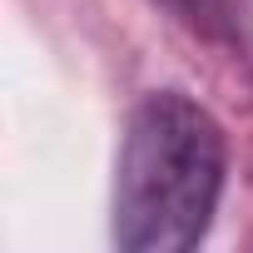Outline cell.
Listing matches in <instances>:
<instances>
[{
    "label": "cell",
    "mask_w": 253,
    "mask_h": 253,
    "mask_svg": "<svg viewBox=\"0 0 253 253\" xmlns=\"http://www.w3.org/2000/svg\"><path fill=\"white\" fill-rule=\"evenodd\" d=\"M223 129L184 89H154L129 109L114 164V243L124 253L194 248L223 194Z\"/></svg>",
    "instance_id": "1"
}]
</instances>
